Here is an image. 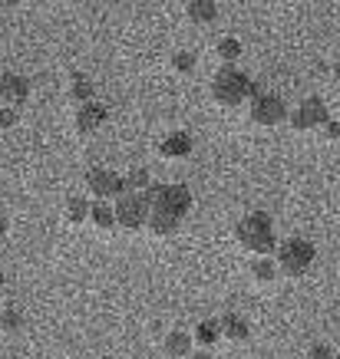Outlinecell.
Returning a JSON list of instances; mask_svg holds the SVG:
<instances>
[{
  "mask_svg": "<svg viewBox=\"0 0 340 359\" xmlns=\"http://www.w3.org/2000/svg\"><path fill=\"white\" fill-rule=\"evenodd\" d=\"M218 323H221V339H228V343H248V339H251V323H248V316L231 310V313L218 316Z\"/></svg>",
  "mask_w": 340,
  "mask_h": 359,
  "instance_id": "cell-12",
  "label": "cell"
},
{
  "mask_svg": "<svg viewBox=\"0 0 340 359\" xmlns=\"http://www.w3.org/2000/svg\"><path fill=\"white\" fill-rule=\"evenodd\" d=\"M330 79H334V83L340 86V56L334 60V63H330Z\"/></svg>",
  "mask_w": 340,
  "mask_h": 359,
  "instance_id": "cell-27",
  "label": "cell"
},
{
  "mask_svg": "<svg viewBox=\"0 0 340 359\" xmlns=\"http://www.w3.org/2000/svg\"><path fill=\"white\" fill-rule=\"evenodd\" d=\"M287 122H291V129L294 132H318L330 122V109L320 96H308L287 112Z\"/></svg>",
  "mask_w": 340,
  "mask_h": 359,
  "instance_id": "cell-5",
  "label": "cell"
},
{
  "mask_svg": "<svg viewBox=\"0 0 340 359\" xmlns=\"http://www.w3.org/2000/svg\"><path fill=\"white\" fill-rule=\"evenodd\" d=\"M89 211H93V201H89L86 195H70L63 205V218L70 221V224H86Z\"/></svg>",
  "mask_w": 340,
  "mask_h": 359,
  "instance_id": "cell-17",
  "label": "cell"
},
{
  "mask_svg": "<svg viewBox=\"0 0 340 359\" xmlns=\"http://www.w3.org/2000/svg\"><path fill=\"white\" fill-rule=\"evenodd\" d=\"M261 89L254 86V79L248 73H242L238 66H221L218 73L211 76V99L218 102L221 109H238L244 102H251Z\"/></svg>",
  "mask_w": 340,
  "mask_h": 359,
  "instance_id": "cell-3",
  "label": "cell"
},
{
  "mask_svg": "<svg viewBox=\"0 0 340 359\" xmlns=\"http://www.w3.org/2000/svg\"><path fill=\"white\" fill-rule=\"evenodd\" d=\"M4 238H7V221L0 218V241H4Z\"/></svg>",
  "mask_w": 340,
  "mask_h": 359,
  "instance_id": "cell-29",
  "label": "cell"
},
{
  "mask_svg": "<svg viewBox=\"0 0 340 359\" xmlns=\"http://www.w3.org/2000/svg\"><path fill=\"white\" fill-rule=\"evenodd\" d=\"M304 359H337V353H334L330 343H314V346H308Z\"/></svg>",
  "mask_w": 340,
  "mask_h": 359,
  "instance_id": "cell-24",
  "label": "cell"
},
{
  "mask_svg": "<svg viewBox=\"0 0 340 359\" xmlns=\"http://www.w3.org/2000/svg\"><path fill=\"white\" fill-rule=\"evenodd\" d=\"M145 201H149V221H145V231L155 234V238H172L185 215L192 211V191L185 185H176V182H159L145 191Z\"/></svg>",
  "mask_w": 340,
  "mask_h": 359,
  "instance_id": "cell-1",
  "label": "cell"
},
{
  "mask_svg": "<svg viewBox=\"0 0 340 359\" xmlns=\"http://www.w3.org/2000/svg\"><path fill=\"white\" fill-rule=\"evenodd\" d=\"M169 66H172V73H178V76H188V73H195L198 56L192 50H176V53L169 56Z\"/></svg>",
  "mask_w": 340,
  "mask_h": 359,
  "instance_id": "cell-23",
  "label": "cell"
},
{
  "mask_svg": "<svg viewBox=\"0 0 340 359\" xmlns=\"http://www.w3.org/2000/svg\"><path fill=\"white\" fill-rule=\"evenodd\" d=\"M275 261H277V271L287 273V277H304L314 267V261H318V248L308 238H287L277 244Z\"/></svg>",
  "mask_w": 340,
  "mask_h": 359,
  "instance_id": "cell-4",
  "label": "cell"
},
{
  "mask_svg": "<svg viewBox=\"0 0 340 359\" xmlns=\"http://www.w3.org/2000/svg\"><path fill=\"white\" fill-rule=\"evenodd\" d=\"M27 96H30V79L20 73H0V106L20 109Z\"/></svg>",
  "mask_w": 340,
  "mask_h": 359,
  "instance_id": "cell-9",
  "label": "cell"
},
{
  "mask_svg": "<svg viewBox=\"0 0 340 359\" xmlns=\"http://www.w3.org/2000/svg\"><path fill=\"white\" fill-rule=\"evenodd\" d=\"M235 241L238 248L248 250L251 257H271L277 250V231L275 221L264 211H248L238 224H235Z\"/></svg>",
  "mask_w": 340,
  "mask_h": 359,
  "instance_id": "cell-2",
  "label": "cell"
},
{
  "mask_svg": "<svg viewBox=\"0 0 340 359\" xmlns=\"http://www.w3.org/2000/svg\"><path fill=\"white\" fill-rule=\"evenodd\" d=\"M185 17L192 23H215V17H218V4L215 0H188L185 4Z\"/></svg>",
  "mask_w": 340,
  "mask_h": 359,
  "instance_id": "cell-18",
  "label": "cell"
},
{
  "mask_svg": "<svg viewBox=\"0 0 340 359\" xmlns=\"http://www.w3.org/2000/svg\"><path fill=\"white\" fill-rule=\"evenodd\" d=\"M106 119H110V112H106V106L103 102H86V106H79L77 116H73V129L79 132V135H96L103 126H106Z\"/></svg>",
  "mask_w": 340,
  "mask_h": 359,
  "instance_id": "cell-10",
  "label": "cell"
},
{
  "mask_svg": "<svg viewBox=\"0 0 340 359\" xmlns=\"http://www.w3.org/2000/svg\"><path fill=\"white\" fill-rule=\"evenodd\" d=\"M242 53H244V46L238 36H221L218 43H215V56H218L221 66H235L242 60Z\"/></svg>",
  "mask_w": 340,
  "mask_h": 359,
  "instance_id": "cell-19",
  "label": "cell"
},
{
  "mask_svg": "<svg viewBox=\"0 0 340 359\" xmlns=\"http://www.w3.org/2000/svg\"><path fill=\"white\" fill-rule=\"evenodd\" d=\"M86 191L93 201H110V198L122 195V175H116L106 165H96L86 172Z\"/></svg>",
  "mask_w": 340,
  "mask_h": 359,
  "instance_id": "cell-8",
  "label": "cell"
},
{
  "mask_svg": "<svg viewBox=\"0 0 340 359\" xmlns=\"http://www.w3.org/2000/svg\"><path fill=\"white\" fill-rule=\"evenodd\" d=\"M277 261L275 257H254L251 261V280L254 283H275L277 280Z\"/></svg>",
  "mask_w": 340,
  "mask_h": 359,
  "instance_id": "cell-20",
  "label": "cell"
},
{
  "mask_svg": "<svg viewBox=\"0 0 340 359\" xmlns=\"http://www.w3.org/2000/svg\"><path fill=\"white\" fill-rule=\"evenodd\" d=\"M248 116H251L254 126H264V129H275L281 122H287V102L275 93H258L248 106Z\"/></svg>",
  "mask_w": 340,
  "mask_h": 359,
  "instance_id": "cell-7",
  "label": "cell"
},
{
  "mask_svg": "<svg viewBox=\"0 0 340 359\" xmlns=\"http://www.w3.org/2000/svg\"><path fill=\"white\" fill-rule=\"evenodd\" d=\"M0 327L7 330V333H20V330L27 327V313H23L20 306L7 304L4 310H0Z\"/></svg>",
  "mask_w": 340,
  "mask_h": 359,
  "instance_id": "cell-22",
  "label": "cell"
},
{
  "mask_svg": "<svg viewBox=\"0 0 340 359\" xmlns=\"http://www.w3.org/2000/svg\"><path fill=\"white\" fill-rule=\"evenodd\" d=\"M162 353L169 359H188L195 353V339H192V333H185V330H169L162 339Z\"/></svg>",
  "mask_w": 340,
  "mask_h": 359,
  "instance_id": "cell-13",
  "label": "cell"
},
{
  "mask_svg": "<svg viewBox=\"0 0 340 359\" xmlns=\"http://www.w3.org/2000/svg\"><path fill=\"white\" fill-rule=\"evenodd\" d=\"M188 359H215V356H211L209 349H195V353H192V356H188Z\"/></svg>",
  "mask_w": 340,
  "mask_h": 359,
  "instance_id": "cell-28",
  "label": "cell"
},
{
  "mask_svg": "<svg viewBox=\"0 0 340 359\" xmlns=\"http://www.w3.org/2000/svg\"><path fill=\"white\" fill-rule=\"evenodd\" d=\"M152 185H155L152 175L143 165H136V168H129V172L122 175V195H145Z\"/></svg>",
  "mask_w": 340,
  "mask_h": 359,
  "instance_id": "cell-14",
  "label": "cell"
},
{
  "mask_svg": "<svg viewBox=\"0 0 340 359\" xmlns=\"http://www.w3.org/2000/svg\"><path fill=\"white\" fill-rule=\"evenodd\" d=\"M192 339H195L198 349H215V343L221 339V323L218 320H202V323H195V330H192Z\"/></svg>",
  "mask_w": 340,
  "mask_h": 359,
  "instance_id": "cell-16",
  "label": "cell"
},
{
  "mask_svg": "<svg viewBox=\"0 0 340 359\" xmlns=\"http://www.w3.org/2000/svg\"><path fill=\"white\" fill-rule=\"evenodd\" d=\"M0 283H4V271H0Z\"/></svg>",
  "mask_w": 340,
  "mask_h": 359,
  "instance_id": "cell-30",
  "label": "cell"
},
{
  "mask_svg": "<svg viewBox=\"0 0 340 359\" xmlns=\"http://www.w3.org/2000/svg\"><path fill=\"white\" fill-rule=\"evenodd\" d=\"M159 155L169 158V162H182V158H188V155H192V135L182 132V129L169 132V135L159 142Z\"/></svg>",
  "mask_w": 340,
  "mask_h": 359,
  "instance_id": "cell-11",
  "label": "cell"
},
{
  "mask_svg": "<svg viewBox=\"0 0 340 359\" xmlns=\"http://www.w3.org/2000/svg\"><path fill=\"white\" fill-rule=\"evenodd\" d=\"M324 135H327V142H337V139H340V122L330 119L327 126H324Z\"/></svg>",
  "mask_w": 340,
  "mask_h": 359,
  "instance_id": "cell-26",
  "label": "cell"
},
{
  "mask_svg": "<svg viewBox=\"0 0 340 359\" xmlns=\"http://www.w3.org/2000/svg\"><path fill=\"white\" fill-rule=\"evenodd\" d=\"M89 224L99 231H112L116 228V215L106 201H93V211H89Z\"/></svg>",
  "mask_w": 340,
  "mask_h": 359,
  "instance_id": "cell-21",
  "label": "cell"
},
{
  "mask_svg": "<svg viewBox=\"0 0 340 359\" xmlns=\"http://www.w3.org/2000/svg\"><path fill=\"white\" fill-rule=\"evenodd\" d=\"M66 96H70V102L73 106H86V102H93V96H96V86H93V79L83 76V73H77V76L70 79V86H66Z\"/></svg>",
  "mask_w": 340,
  "mask_h": 359,
  "instance_id": "cell-15",
  "label": "cell"
},
{
  "mask_svg": "<svg viewBox=\"0 0 340 359\" xmlns=\"http://www.w3.org/2000/svg\"><path fill=\"white\" fill-rule=\"evenodd\" d=\"M20 122V109H7V106H0V129H13Z\"/></svg>",
  "mask_w": 340,
  "mask_h": 359,
  "instance_id": "cell-25",
  "label": "cell"
},
{
  "mask_svg": "<svg viewBox=\"0 0 340 359\" xmlns=\"http://www.w3.org/2000/svg\"><path fill=\"white\" fill-rule=\"evenodd\" d=\"M112 215H116V228L143 231L149 221V201H145V195H119L112 205Z\"/></svg>",
  "mask_w": 340,
  "mask_h": 359,
  "instance_id": "cell-6",
  "label": "cell"
}]
</instances>
